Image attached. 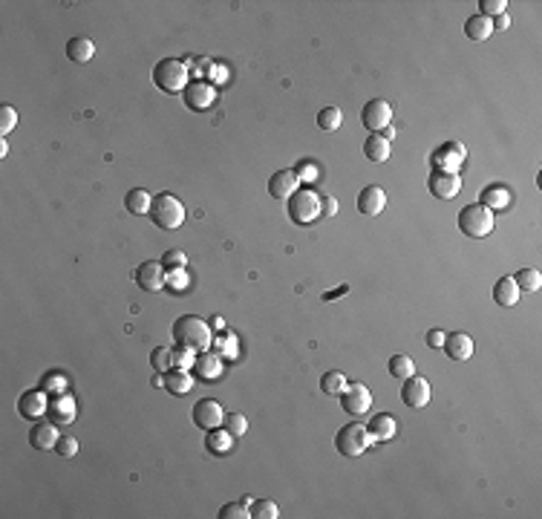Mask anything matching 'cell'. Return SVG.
Wrapping results in <instances>:
<instances>
[{"label": "cell", "mask_w": 542, "mask_h": 519, "mask_svg": "<svg viewBox=\"0 0 542 519\" xmlns=\"http://www.w3.org/2000/svg\"><path fill=\"white\" fill-rule=\"evenodd\" d=\"M174 341L176 346H185L191 352H208L211 343H213V335H211V326L208 321L196 318V315H182L176 323H174Z\"/></svg>", "instance_id": "6da1fadb"}, {"label": "cell", "mask_w": 542, "mask_h": 519, "mask_svg": "<svg viewBox=\"0 0 542 519\" xmlns=\"http://www.w3.org/2000/svg\"><path fill=\"white\" fill-rule=\"evenodd\" d=\"M153 84L161 90V92H185L188 84H191V73H188V64L179 61V58H161L156 67H153Z\"/></svg>", "instance_id": "7a4b0ae2"}, {"label": "cell", "mask_w": 542, "mask_h": 519, "mask_svg": "<svg viewBox=\"0 0 542 519\" xmlns=\"http://www.w3.org/2000/svg\"><path fill=\"white\" fill-rule=\"evenodd\" d=\"M494 225H496L494 211H491V208H484L482 202H470V205H464L462 211H459V228L470 240L487 237V234L494 231Z\"/></svg>", "instance_id": "3957f363"}, {"label": "cell", "mask_w": 542, "mask_h": 519, "mask_svg": "<svg viewBox=\"0 0 542 519\" xmlns=\"http://www.w3.org/2000/svg\"><path fill=\"white\" fill-rule=\"evenodd\" d=\"M150 217L159 228L174 231L185 223V205L174 196V193H159L153 196V208H150Z\"/></svg>", "instance_id": "277c9868"}, {"label": "cell", "mask_w": 542, "mask_h": 519, "mask_svg": "<svg viewBox=\"0 0 542 519\" xmlns=\"http://www.w3.org/2000/svg\"><path fill=\"white\" fill-rule=\"evenodd\" d=\"M289 214L294 223L306 225V223H314L317 214H323V208H320V196L309 188H297L292 196H289Z\"/></svg>", "instance_id": "5b68a950"}, {"label": "cell", "mask_w": 542, "mask_h": 519, "mask_svg": "<svg viewBox=\"0 0 542 519\" xmlns=\"http://www.w3.org/2000/svg\"><path fill=\"white\" fill-rule=\"evenodd\" d=\"M335 447H338V453H344V456H361L366 447H372V436H369V430H366L363 424L352 422V424H346V427L338 430Z\"/></svg>", "instance_id": "8992f818"}, {"label": "cell", "mask_w": 542, "mask_h": 519, "mask_svg": "<svg viewBox=\"0 0 542 519\" xmlns=\"http://www.w3.org/2000/svg\"><path fill=\"white\" fill-rule=\"evenodd\" d=\"M464 159H467V150H464L462 141H445L442 147L432 150L430 165L436 168V171H442V173H459Z\"/></svg>", "instance_id": "52a82bcc"}, {"label": "cell", "mask_w": 542, "mask_h": 519, "mask_svg": "<svg viewBox=\"0 0 542 519\" xmlns=\"http://www.w3.org/2000/svg\"><path fill=\"white\" fill-rule=\"evenodd\" d=\"M361 122L369 133H381L390 122H393V107L384 101V98H369L361 110Z\"/></svg>", "instance_id": "ba28073f"}, {"label": "cell", "mask_w": 542, "mask_h": 519, "mask_svg": "<svg viewBox=\"0 0 542 519\" xmlns=\"http://www.w3.org/2000/svg\"><path fill=\"white\" fill-rule=\"evenodd\" d=\"M18 412L23 415V419H29V422L43 419V415L49 412V392H46L43 387L23 392V395L18 398Z\"/></svg>", "instance_id": "9c48e42d"}, {"label": "cell", "mask_w": 542, "mask_h": 519, "mask_svg": "<svg viewBox=\"0 0 542 519\" xmlns=\"http://www.w3.org/2000/svg\"><path fill=\"white\" fill-rule=\"evenodd\" d=\"M193 424H196L199 430L223 427V424H225V412H223L220 401H211V398L196 401V407H193Z\"/></svg>", "instance_id": "30bf717a"}, {"label": "cell", "mask_w": 542, "mask_h": 519, "mask_svg": "<svg viewBox=\"0 0 542 519\" xmlns=\"http://www.w3.org/2000/svg\"><path fill=\"white\" fill-rule=\"evenodd\" d=\"M341 407L349 412V415H363L369 412L372 407V392L363 387V384H349L341 395Z\"/></svg>", "instance_id": "8fae6325"}, {"label": "cell", "mask_w": 542, "mask_h": 519, "mask_svg": "<svg viewBox=\"0 0 542 519\" xmlns=\"http://www.w3.org/2000/svg\"><path fill=\"white\" fill-rule=\"evenodd\" d=\"M133 280H136L139 289H144V291H159V289H165V266L147 260V263H142V266L136 269Z\"/></svg>", "instance_id": "7c38bea8"}, {"label": "cell", "mask_w": 542, "mask_h": 519, "mask_svg": "<svg viewBox=\"0 0 542 519\" xmlns=\"http://www.w3.org/2000/svg\"><path fill=\"white\" fill-rule=\"evenodd\" d=\"M430 193L439 196V199H453L462 193V179L459 173H442V171H432L430 173Z\"/></svg>", "instance_id": "4fadbf2b"}, {"label": "cell", "mask_w": 542, "mask_h": 519, "mask_svg": "<svg viewBox=\"0 0 542 519\" xmlns=\"http://www.w3.org/2000/svg\"><path fill=\"white\" fill-rule=\"evenodd\" d=\"M401 401L407 407H424L430 401V381L421 378V375H410L404 378V387H401Z\"/></svg>", "instance_id": "5bb4252c"}, {"label": "cell", "mask_w": 542, "mask_h": 519, "mask_svg": "<svg viewBox=\"0 0 542 519\" xmlns=\"http://www.w3.org/2000/svg\"><path fill=\"white\" fill-rule=\"evenodd\" d=\"M182 95H185V104H188L191 110H196V113L208 110L211 104H213V98H216L213 87H211V84H205V81H191V84H188V90H185Z\"/></svg>", "instance_id": "9a60e30c"}, {"label": "cell", "mask_w": 542, "mask_h": 519, "mask_svg": "<svg viewBox=\"0 0 542 519\" xmlns=\"http://www.w3.org/2000/svg\"><path fill=\"white\" fill-rule=\"evenodd\" d=\"M387 208V193L378 188V185H369L358 193V211L363 217H378Z\"/></svg>", "instance_id": "2e32d148"}, {"label": "cell", "mask_w": 542, "mask_h": 519, "mask_svg": "<svg viewBox=\"0 0 542 519\" xmlns=\"http://www.w3.org/2000/svg\"><path fill=\"white\" fill-rule=\"evenodd\" d=\"M75 398L73 395H67V392H61V395H55L49 401V419L55 422V424H73L75 422Z\"/></svg>", "instance_id": "e0dca14e"}, {"label": "cell", "mask_w": 542, "mask_h": 519, "mask_svg": "<svg viewBox=\"0 0 542 519\" xmlns=\"http://www.w3.org/2000/svg\"><path fill=\"white\" fill-rule=\"evenodd\" d=\"M61 442V433H58V424L55 422H38L29 433V444L38 447V450H49Z\"/></svg>", "instance_id": "ac0fdd59"}, {"label": "cell", "mask_w": 542, "mask_h": 519, "mask_svg": "<svg viewBox=\"0 0 542 519\" xmlns=\"http://www.w3.org/2000/svg\"><path fill=\"white\" fill-rule=\"evenodd\" d=\"M297 188H300L297 171H277L275 176L268 179V191H271V196H275V199H289Z\"/></svg>", "instance_id": "d6986e66"}, {"label": "cell", "mask_w": 542, "mask_h": 519, "mask_svg": "<svg viewBox=\"0 0 542 519\" xmlns=\"http://www.w3.org/2000/svg\"><path fill=\"white\" fill-rule=\"evenodd\" d=\"M223 358L216 355V352H199L196 355V360H193V373L199 375V378H205V381H216L223 375Z\"/></svg>", "instance_id": "ffe728a7"}, {"label": "cell", "mask_w": 542, "mask_h": 519, "mask_svg": "<svg viewBox=\"0 0 542 519\" xmlns=\"http://www.w3.org/2000/svg\"><path fill=\"white\" fill-rule=\"evenodd\" d=\"M442 349H445L447 358H453V360H467V358L473 355V338L464 335V332H453V335L445 338V346H442Z\"/></svg>", "instance_id": "44dd1931"}, {"label": "cell", "mask_w": 542, "mask_h": 519, "mask_svg": "<svg viewBox=\"0 0 542 519\" xmlns=\"http://www.w3.org/2000/svg\"><path fill=\"white\" fill-rule=\"evenodd\" d=\"M205 447H208V453H213V456H225V453L234 450V436H231L225 427H213V430H208V436H205Z\"/></svg>", "instance_id": "7402d4cb"}, {"label": "cell", "mask_w": 542, "mask_h": 519, "mask_svg": "<svg viewBox=\"0 0 542 519\" xmlns=\"http://www.w3.org/2000/svg\"><path fill=\"white\" fill-rule=\"evenodd\" d=\"M363 156L369 162H387L390 159V141L381 136V133H369L366 141H363Z\"/></svg>", "instance_id": "603a6c76"}, {"label": "cell", "mask_w": 542, "mask_h": 519, "mask_svg": "<svg viewBox=\"0 0 542 519\" xmlns=\"http://www.w3.org/2000/svg\"><path fill=\"white\" fill-rule=\"evenodd\" d=\"M366 430H369L372 442H390L398 427H395V419H393L390 412H381V415H375V419L366 424Z\"/></svg>", "instance_id": "cb8c5ba5"}, {"label": "cell", "mask_w": 542, "mask_h": 519, "mask_svg": "<svg viewBox=\"0 0 542 519\" xmlns=\"http://www.w3.org/2000/svg\"><path fill=\"white\" fill-rule=\"evenodd\" d=\"M165 375V390L171 392V395H185V392H191L193 390V375L188 373V370H168V373H161Z\"/></svg>", "instance_id": "d4e9b609"}, {"label": "cell", "mask_w": 542, "mask_h": 519, "mask_svg": "<svg viewBox=\"0 0 542 519\" xmlns=\"http://www.w3.org/2000/svg\"><path fill=\"white\" fill-rule=\"evenodd\" d=\"M519 286L514 283V277H499L496 283H494V300L499 303V306H516L519 303Z\"/></svg>", "instance_id": "484cf974"}, {"label": "cell", "mask_w": 542, "mask_h": 519, "mask_svg": "<svg viewBox=\"0 0 542 519\" xmlns=\"http://www.w3.org/2000/svg\"><path fill=\"white\" fill-rule=\"evenodd\" d=\"M124 208L130 214H150V208H153V196H150V191H144V188H133V191H127V196H124Z\"/></svg>", "instance_id": "4316f807"}, {"label": "cell", "mask_w": 542, "mask_h": 519, "mask_svg": "<svg viewBox=\"0 0 542 519\" xmlns=\"http://www.w3.org/2000/svg\"><path fill=\"white\" fill-rule=\"evenodd\" d=\"M67 55H70V61H75V64H87V61L95 55V43H92L90 38L78 35V38H73V41L67 43Z\"/></svg>", "instance_id": "83f0119b"}, {"label": "cell", "mask_w": 542, "mask_h": 519, "mask_svg": "<svg viewBox=\"0 0 542 519\" xmlns=\"http://www.w3.org/2000/svg\"><path fill=\"white\" fill-rule=\"evenodd\" d=\"M464 35H467L470 41H487V38L494 35V21L484 18V15H473V18H467V23H464Z\"/></svg>", "instance_id": "f1b7e54d"}, {"label": "cell", "mask_w": 542, "mask_h": 519, "mask_svg": "<svg viewBox=\"0 0 542 519\" xmlns=\"http://www.w3.org/2000/svg\"><path fill=\"white\" fill-rule=\"evenodd\" d=\"M482 205H484V208H491V211H502V208H508V205H511V193H508V188H502V185L484 188V191H482Z\"/></svg>", "instance_id": "f546056e"}, {"label": "cell", "mask_w": 542, "mask_h": 519, "mask_svg": "<svg viewBox=\"0 0 542 519\" xmlns=\"http://www.w3.org/2000/svg\"><path fill=\"white\" fill-rule=\"evenodd\" d=\"M387 370H390L393 378H401V381H404V378L415 375V363H413L410 355H393L390 363H387Z\"/></svg>", "instance_id": "4dcf8cb0"}, {"label": "cell", "mask_w": 542, "mask_h": 519, "mask_svg": "<svg viewBox=\"0 0 542 519\" xmlns=\"http://www.w3.org/2000/svg\"><path fill=\"white\" fill-rule=\"evenodd\" d=\"M346 387L349 384H346V375L341 370H332V373H326V375L320 378V390L326 392V395H344Z\"/></svg>", "instance_id": "1f68e13d"}, {"label": "cell", "mask_w": 542, "mask_h": 519, "mask_svg": "<svg viewBox=\"0 0 542 519\" xmlns=\"http://www.w3.org/2000/svg\"><path fill=\"white\" fill-rule=\"evenodd\" d=\"M341 124H344V113H341V107H323V110L317 113V127H320V130L332 133V130H338Z\"/></svg>", "instance_id": "d6a6232c"}, {"label": "cell", "mask_w": 542, "mask_h": 519, "mask_svg": "<svg viewBox=\"0 0 542 519\" xmlns=\"http://www.w3.org/2000/svg\"><path fill=\"white\" fill-rule=\"evenodd\" d=\"M514 283L519 286V291H536L542 286V274L536 269H522L514 274Z\"/></svg>", "instance_id": "836d02e7"}, {"label": "cell", "mask_w": 542, "mask_h": 519, "mask_svg": "<svg viewBox=\"0 0 542 519\" xmlns=\"http://www.w3.org/2000/svg\"><path fill=\"white\" fill-rule=\"evenodd\" d=\"M150 363L156 373H168L174 370V349H165V346H156L153 355H150Z\"/></svg>", "instance_id": "e575fe53"}, {"label": "cell", "mask_w": 542, "mask_h": 519, "mask_svg": "<svg viewBox=\"0 0 542 519\" xmlns=\"http://www.w3.org/2000/svg\"><path fill=\"white\" fill-rule=\"evenodd\" d=\"M165 286H168L174 294H179V291H188V286H191V277L185 274V269H168V274H165Z\"/></svg>", "instance_id": "d590c367"}, {"label": "cell", "mask_w": 542, "mask_h": 519, "mask_svg": "<svg viewBox=\"0 0 542 519\" xmlns=\"http://www.w3.org/2000/svg\"><path fill=\"white\" fill-rule=\"evenodd\" d=\"M251 516L254 519H277L280 510L271 499H257V502H251Z\"/></svg>", "instance_id": "8d00e7d4"}, {"label": "cell", "mask_w": 542, "mask_h": 519, "mask_svg": "<svg viewBox=\"0 0 542 519\" xmlns=\"http://www.w3.org/2000/svg\"><path fill=\"white\" fill-rule=\"evenodd\" d=\"M248 516H251V508L245 502H228L220 510V519H248Z\"/></svg>", "instance_id": "74e56055"}, {"label": "cell", "mask_w": 542, "mask_h": 519, "mask_svg": "<svg viewBox=\"0 0 542 519\" xmlns=\"http://www.w3.org/2000/svg\"><path fill=\"white\" fill-rule=\"evenodd\" d=\"M225 430H228L234 439H240V436L248 430L245 415H243V412H228V415H225Z\"/></svg>", "instance_id": "f35d334b"}, {"label": "cell", "mask_w": 542, "mask_h": 519, "mask_svg": "<svg viewBox=\"0 0 542 519\" xmlns=\"http://www.w3.org/2000/svg\"><path fill=\"white\" fill-rule=\"evenodd\" d=\"M193 360H196V352H191V349H185V346H176L174 349V367L176 370H193Z\"/></svg>", "instance_id": "ab89813d"}, {"label": "cell", "mask_w": 542, "mask_h": 519, "mask_svg": "<svg viewBox=\"0 0 542 519\" xmlns=\"http://www.w3.org/2000/svg\"><path fill=\"white\" fill-rule=\"evenodd\" d=\"M185 263H188V257L179 248H171V251L161 254V266L165 269H185Z\"/></svg>", "instance_id": "60d3db41"}, {"label": "cell", "mask_w": 542, "mask_h": 519, "mask_svg": "<svg viewBox=\"0 0 542 519\" xmlns=\"http://www.w3.org/2000/svg\"><path fill=\"white\" fill-rule=\"evenodd\" d=\"M41 387H43L46 392H52V395H61V392H67V378H64L61 373H52V375L43 378Z\"/></svg>", "instance_id": "b9f144b4"}, {"label": "cell", "mask_w": 542, "mask_h": 519, "mask_svg": "<svg viewBox=\"0 0 542 519\" xmlns=\"http://www.w3.org/2000/svg\"><path fill=\"white\" fill-rule=\"evenodd\" d=\"M482 12L479 15H484V18H499V15H505V9H508V4H505V0H482Z\"/></svg>", "instance_id": "7bdbcfd3"}, {"label": "cell", "mask_w": 542, "mask_h": 519, "mask_svg": "<svg viewBox=\"0 0 542 519\" xmlns=\"http://www.w3.org/2000/svg\"><path fill=\"white\" fill-rule=\"evenodd\" d=\"M15 124H18V110H12V107H0V133H12L15 130Z\"/></svg>", "instance_id": "ee69618b"}, {"label": "cell", "mask_w": 542, "mask_h": 519, "mask_svg": "<svg viewBox=\"0 0 542 519\" xmlns=\"http://www.w3.org/2000/svg\"><path fill=\"white\" fill-rule=\"evenodd\" d=\"M55 450H58V456H64V459H73V456L78 453V442H75L73 436H64V439L55 444Z\"/></svg>", "instance_id": "f6af8a7d"}, {"label": "cell", "mask_w": 542, "mask_h": 519, "mask_svg": "<svg viewBox=\"0 0 542 519\" xmlns=\"http://www.w3.org/2000/svg\"><path fill=\"white\" fill-rule=\"evenodd\" d=\"M445 338H447V335H445L442 329H432V332L427 335V346H430V349H442V346H445Z\"/></svg>", "instance_id": "bcb514c9"}, {"label": "cell", "mask_w": 542, "mask_h": 519, "mask_svg": "<svg viewBox=\"0 0 542 519\" xmlns=\"http://www.w3.org/2000/svg\"><path fill=\"white\" fill-rule=\"evenodd\" d=\"M320 208H323V214H326V217L338 214V202H335L332 196H323V199H320Z\"/></svg>", "instance_id": "7dc6e473"}, {"label": "cell", "mask_w": 542, "mask_h": 519, "mask_svg": "<svg viewBox=\"0 0 542 519\" xmlns=\"http://www.w3.org/2000/svg\"><path fill=\"white\" fill-rule=\"evenodd\" d=\"M314 176H317V168H314V165H303V171H297V179H300V182H303V179L309 182V179H314Z\"/></svg>", "instance_id": "c3c4849f"}, {"label": "cell", "mask_w": 542, "mask_h": 519, "mask_svg": "<svg viewBox=\"0 0 542 519\" xmlns=\"http://www.w3.org/2000/svg\"><path fill=\"white\" fill-rule=\"evenodd\" d=\"M508 26H511V18H508V12H505V15H499V18H494V32H496V29H502V32H505Z\"/></svg>", "instance_id": "681fc988"}, {"label": "cell", "mask_w": 542, "mask_h": 519, "mask_svg": "<svg viewBox=\"0 0 542 519\" xmlns=\"http://www.w3.org/2000/svg\"><path fill=\"white\" fill-rule=\"evenodd\" d=\"M381 136H384L387 141H390V139H395V127H393V124H387V127L381 130Z\"/></svg>", "instance_id": "f907efd6"}, {"label": "cell", "mask_w": 542, "mask_h": 519, "mask_svg": "<svg viewBox=\"0 0 542 519\" xmlns=\"http://www.w3.org/2000/svg\"><path fill=\"white\" fill-rule=\"evenodd\" d=\"M346 291H349V286H341V289L329 291V294H326V300H332V297H338V294H346Z\"/></svg>", "instance_id": "816d5d0a"}, {"label": "cell", "mask_w": 542, "mask_h": 519, "mask_svg": "<svg viewBox=\"0 0 542 519\" xmlns=\"http://www.w3.org/2000/svg\"><path fill=\"white\" fill-rule=\"evenodd\" d=\"M208 326H211V329H220V326H223V318H211Z\"/></svg>", "instance_id": "f5cc1de1"}]
</instances>
